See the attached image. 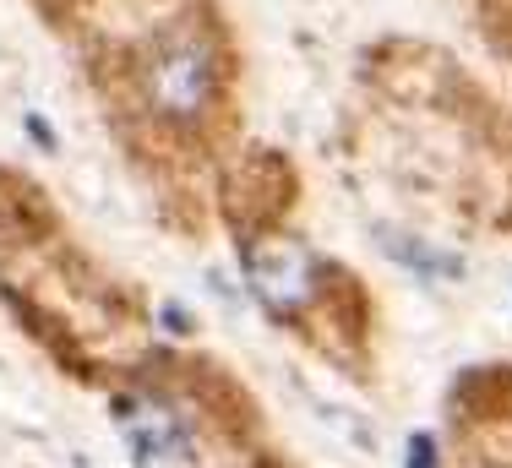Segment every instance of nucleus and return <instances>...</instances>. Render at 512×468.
Instances as JSON below:
<instances>
[{
  "label": "nucleus",
  "mask_w": 512,
  "mask_h": 468,
  "mask_svg": "<svg viewBox=\"0 0 512 468\" xmlns=\"http://www.w3.org/2000/svg\"><path fill=\"white\" fill-rule=\"evenodd\" d=\"M246 278H251V294L273 316H300L306 305L322 300L327 267L300 240H256L246 251Z\"/></svg>",
  "instance_id": "nucleus-2"
},
{
  "label": "nucleus",
  "mask_w": 512,
  "mask_h": 468,
  "mask_svg": "<svg viewBox=\"0 0 512 468\" xmlns=\"http://www.w3.org/2000/svg\"><path fill=\"white\" fill-rule=\"evenodd\" d=\"M22 126H28V137L39 142V147H55V131L44 126V115H28V120H22Z\"/></svg>",
  "instance_id": "nucleus-4"
},
{
  "label": "nucleus",
  "mask_w": 512,
  "mask_h": 468,
  "mask_svg": "<svg viewBox=\"0 0 512 468\" xmlns=\"http://www.w3.org/2000/svg\"><path fill=\"white\" fill-rule=\"evenodd\" d=\"M409 458H414V468H431V441H425V436H414Z\"/></svg>",
  "instance_id": "nucleus-5"
},
{
  "label": "nucleus",
  "mask_w": 512,
  "mask_h": 468,
  "mask_svg": "<svg viewBox=\"0 0 512 468\" xmlns=\"http://www.w3.org/2000/svg\"><path fill=\"white\" fill-rule=\"evenodd\" d=\"M115 414H120V436L131 441L137 468H197V452H191L186 425H180L158 398L131 392V398L115 403Z\"/></svg>",
  "instance_id": "nucleus-3"
},
{
  "label": "nucleus",
  "mask_w": 512,
  "mask_h": 468,
  "mask_svg": "<svg viewBox=\"0 0 512 468\" xmlns=\"http://www.w3.org/2000/svg\"><path fill=\"white\" fill-rule=\"evenodd\" d=\"M137 88L153 120L175 131H197L213 120L218 93H224V49L197 22L153 33V44L137 60Z\"/></svg>",
  "instance_id": "nucleus-1"
}]
</instances>
